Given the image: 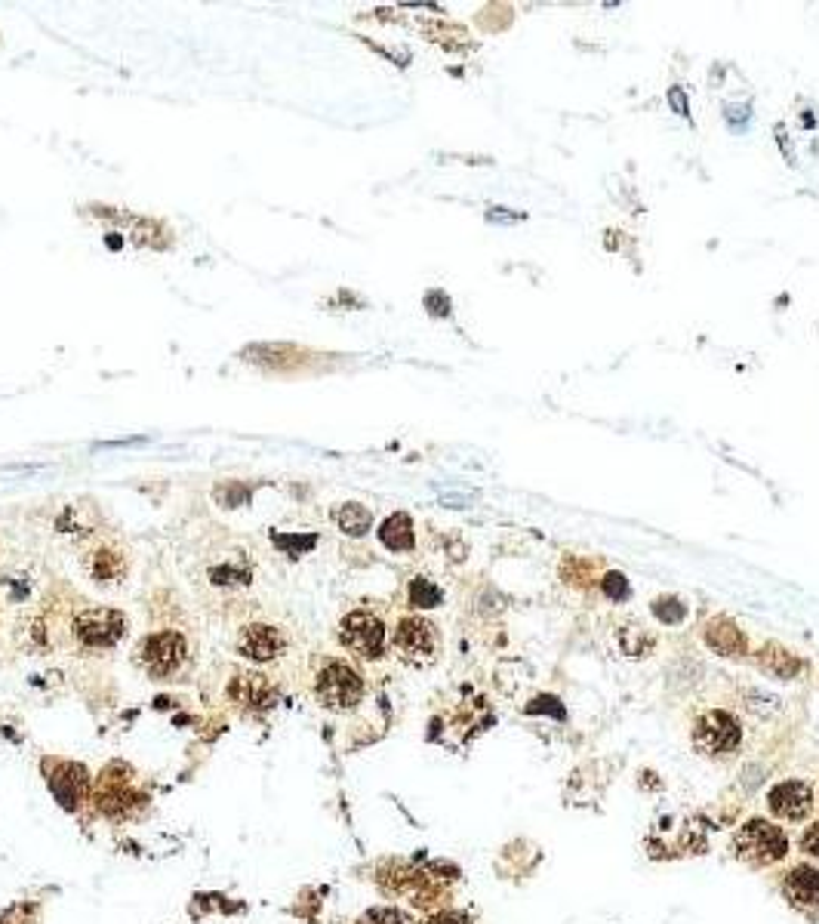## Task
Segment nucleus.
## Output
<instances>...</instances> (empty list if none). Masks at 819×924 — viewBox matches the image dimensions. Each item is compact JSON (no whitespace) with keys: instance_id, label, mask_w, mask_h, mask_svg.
<instances>
[{"instance_id":"15","label":"nucleus","mask_w":819,"mask_h":924,"mask_svg":"<svg viewBox=\"0 0 819 924\" xmlns=\"http://www.w3.org/2000/svg\"><path fill=\"white\" fill-rule=\"evenodd\" d=\"M83 564H87L90 577L99 579V582H112L123 573V558L117 552H112V549H96V552L87 555V561Z\"/></svg>"},{"instance_id":"3","label":"nucleus","mask_w":819,"mask_h":924,"mask_svg":"<svg viewBox=\"0 0 819 924\" xmlns=\"http://www.w3.org/2000/svg\"><path fill=\"white\" fill-rule=\"evenodd\" d=\"M743 740V727L739 721L730 715V712L712 709L706 715H699L697 727H693V745L708 758H721L730 755L733 749Z\"/></svg>"},{"instance_id":"7","label":"nucleus","mask_w":819,"mask_h":924,"mask_svg":"<svg viewBox=\"0 0 819 924\" xmlns=\"http://www.w3.org/2000/svg\"><path fill=\"white\" fill-rule=\"evenodd\" d=\"M395 647L407 663H432L438 654V632L423 617H404L395 628Z\"/></svg>"},{"instance_id":"9","label":"nucleus","mask_w":819,"mask_h":924,"mask_svg":"<svg viewBox=\"0 0 819 924\" xmlns=\"http://www.w3.org/2000/svg\"><path fill=\"white\" fill-rule=\"evenodd\" d=\"M767 804H770V813H776V817H783V820H804L810 813V807H814V792L801 780L779 783L776 789H770Z\"/></svg>"},{"instance_id":"6","label":"nucleus","mask_w":819,"mask_h":924,"mask_svg":"<svg viewBox=\"0 0 819 924\" xmlns=\"http://www.w3.org/2000/svg\"><path fill=\"white\" fill-rule=\"evenodd\" d=\"M127 632V619L112 608H96V610H83L74 619V635L83 647H114L117 641Z\"/></svg>"},{"instance_id":"20","label":"nucleus","mask_w":819,"mask_h":924,"mask_svg":"<svg viewBox=\"0 0 819 924\" xmlns=\"http://www.w3.org/2000/svg\"><path fill=\"white\" fill-rule=\"evenodd\" d=\"M361 924H410L397 909H370L361 919Z\"/></svg>"},{"instance_id":"1","label":"nucleus","mask_w":819,"mask_h":924,"mask_svg":"<svg viewBox=\"0 0 819 924\" xmlns=\"http://www.w3.org/2000/svg\"><path fill=\"white\" fill-rule=\"evenodd\" d=\"M736 857L748 866H774L789 853V838L779 826L767 820H748L733 838Z\"/></svg>"},{"instance_id":"23","label":"nucleus","mask_w":819,"mask_h":924,"mask_svg":"<svg viewBox=\"0 0 819 924\" xmlns=\"http://www.w3.org/2000/svg\"><path fill=\"white\" fill-rule=\"evenodd\" d=\"M668 99H672V102L678 105V114H687V99H684L681 90H672V96H668Z\"/></svg>"},{"instance_id":"13","label":"nucleus","mask_w":819,"mask_h":924,"mask_svg":"<svg viewBox=\"0 0 819 924\" xmlns=\"http://www.w3.org/2000/svg\"><path fill=\"white\" fill-rule=\"evenodd\" d=\"M379 540L385 542L392 552H410L413 549V542H416V537H413V524H410V518L404 515V511H397V515L392 518H385L379 527Z\"/></svg>"},{"instance_id":"5","label":"nucleus","mask_w":819,"mask_h":924,"mask_svg":"<svg viewBox=\"0 0 819 924\" xmlns=\"http://www.w3.org/2000/svg\"><path fill=\"white\" fill-rule=\"evenodd\" d=\"M339 638L351 650V654H357V657H364V659H373V657L382 654V647H385V626H382V619L373 617V613L355 610V613H348V617L342 619Z\"/></svg>"},{"instance_id":"16","label":"nucleus","mask_w":819,"mask_h":924,"mask_svg":"<svg viewBox=\"0 0 819 924\" xmlns=\"http://www.w3.org/2000/svg\"><path fill=\"white\" fill-rule=\"evenodd\" d=\"M336 524L348 537H364V533L370 530V511L364 506H357V502H348V506H342L336 511Z\"/></svg>"},{"instance_id":"17","label":"nucleus","mask_w":819,"mask_h":924,"mask_svg":"<svg viewBox=\"0 0 819 924\" xmlns=\"http://www.w3.org/2000/svg\"><path fill=\"white\" fill-rule=\"evenodd\" d=\"M410 601H413V608H434V604H441V592H438V586H434V582L413 579Z\"/></svg>"},{"instance_id":"24","label":"nucleus","mask_w":819,"mask_h":924,"mask_svg":"<svg viewBox=\"0 0 819 924\" xmlns=\"http://www.w3.org/2000/svg\"><path fill=\"white\" fill-rule=\"evenodd\" d=\"M428 924H465V921L459 919V915H447V912H444V915H434V919L428 921Z\"/></svg>"},{"instance_id":"18","label":"nucleus","mask_w":819,"mask_h":924,"mask_svg":"<svg viewBox=\"0 0 819 924\" xmlns=\"http://www.w3.org/2000/svg\"><path fill=\"white\" fill-rule=\"evenodd\" d=\"M764 666L767 669H774L779 678H789V675L798 672V659H792L785 650H776V647H767L764 650Z\"/></svg>"},{"instance_id":"12","label":"nucleus","mask_w":819,"mask_h":924,"mask_svg":"<svg viewBox=\"0 0 819 924\" xmlns=\"http://www.w3.org/2000/svg\"><path fill=\"white\" fill-rule=\"evenodd\" d=\"M50 789L53 795L59 798L62 807H74L83 802V792H87V776H83L81 767L72 764H59L56 771L50 773Z\"/></svg>"},{"instance_id":"4","label":"nucleus","mask_w":819,"mask_h":924,"mask_svg":"<svg viewBox=\"0 0 819 924\" xmlns=\"http://www.w3.org/2000/svg\"><path fill=\"white\" fill-rule=\"evenodd\" d=\"M185 657H189V644L179 632H154L139 644V659L154 678H167V675L179 672Z\"/></svg>"},{"instance_id":"21","label":"nucleus","mask_w":819,"mask_h":924,"mask_svg":"<svg viewBox=\"0 0 819 924\" xmlns=\"http://www.w3.org/2000/svg\"><path fill=\"white\" fill-rule=\"evenodd\" d=\"M653 610H657V617L662 619V623H678V619L684 617V608L678 601H668V598H662V601L653 604Z\"/></svg>"},{"instance_id":"2","label":"nucleus","mask_w":819,"mask_h":924,"mask_svg":"<svg viewBox=\"0 0 819 924\" xmlns=\"http://www.w3.org/2000/svg\"><path fill=\"white\" fill-rule=\"evenodd\" d=\"M315 694L327 709H336V712L355 709L364 696V678L351 669L348 663H339L336 659V663H327L324 669L317 672Z\"/></svg>"},{"instance_id":"10","label":"nucleus","mask_w":819,"mask_h":924,"mask_svg":"<svg viewBox=\"0 0 819 924\" xmlns=\"http://www.w3.org/2000/svg\"><path fill=\"white\" fill-rule=\"evenodd\" d=\"M231 700H238L247 709H271L278 703V690L262 678V675H238L231 681Z\"/></svg>"},{"instance_id":"22","label":"nucleus","mask_w":819,"mask_h":924,"mask_svg":"<svg viewBox=\"0 0 819 924\" xmlns=\"http://www.w3.org/2000/svg\"><path fill=\"white\" fill-rule=\"evenodd\" d=\"M801 848H804V853H810V857H819V822H814V826L804 832V838H801Z\"/></svg>"},{"instance_id":"19","label":"nucleus","mask_w":819,"mask_h":924,"mask_svg":"<svg viewBox=\"0 0 819 924\" xmlns=\"http://www.w3.org/2000/svg\"><path fill=\"white\" fill-rule=\"evenodd\" d=\"M600 588H604V595H607V598H613V601L626 598V592H629L626 577H622V573H607V577L600 579Z\"/></svg>"},{"instance_id":"8","label":"nucleus","mask_w":819,"mask_h":924,"mask_svg":"<svg viewBox=\"0 0 819 924\" xmlns=\"http://www.w3.org/2000/svg\"><path fill=\"white\" fill-rule=\"evenodd\" d=\"M287 647V635L278 626L268 623H249L240 628L238 635V650L253 663H275Z\"/></svg>"},{"instance_id":"14","label":"nucleus","mask_w":819,"mask_h":924,"mask_svg":"<svg viewBox=\"0 0 819 924\" xmlns=\"http://www.w3.org/2000/svg\"><path fill=\"white\" fill-rule=\"evenodd\" d=\"M706 638L715 650H721V654H743L746 650V641H743V635H739V628L727 623V619H712Z\"/></svg>"},{"instance_id":"11","label":"nucleus","mask_w":819,"mask_h":924,"mask_svg":"<svg viewBox=\"0 0 819 924\" xmlns=\"http://www.w3.org/2000/svg\"><path fill=\"white\" fill-rule=\"evenodd\" d=\"M785 897L795 906H804V909H816L819 906V869L816 866H795L783 881Z\"/></svg>"}]
</instances>
